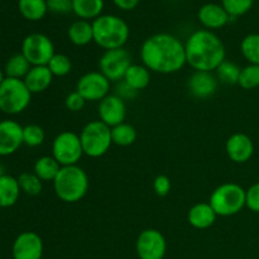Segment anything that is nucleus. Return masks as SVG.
I'll use <instances>...</instances> for the list:
<instances>
[{
    "label": "nucleus",
    "instance_id": "obj_1",
    "mask_svg": "<svg viewBox=\"0 0 259 259\" xmlns=\"http://www.w3.org/2000/svg\"><path fill=\"white\" fill-rule=\"evenodd\" d=\"M141 60L151 72H179L186 65L185 43L169 33H157L142 43Z\"/></svg>",
    "mask_w": 259,
    "mask_h": 259
},
{
    "label": "nucleus",
    "instance_id": "obj_2",
    "mask_svg": "<svg viewBox=\"0 0 259 259\" xmlns=\"http://www.w3.org/2000/svg\"><path fill=\"white\" fill-rule=\"evenodd\" d=\"M186 63L195 71L212 72L227 60L223 40L212 30L199 29L185 42Z\"/></svg>",
    "mask_w": 259,
    "mask_h": 259
},
{
    "label": "nucleus",
    "instance_id": "obj_3",
    "mask_svg": "<svg viewBox=\"0 0 259 259\" xmlns=\"http://www.w3.org/2000/svg\"><path fill=\"white\" fill-rule=\"evenodd\" d=\"M93 32L94 42L105 51L123 48L131 34L125 20L113 14H101L93 20Z\"/></svg>",
    "mask_w": 259,
    "mask_h": 259
},
{
    "label": "nucleus",
    "instance_id": "obj_4",
    "mask_svg": "<svg viewBox=\"0 0 259 259\" xmlns=\"http://www.w3.org/2000/svg\"><path fill=\"white\" fill-rule=\"evenodd\" d=\"M55 194L61 201L75 204L81 201L89 191V176L83 168L75 166L61 167L53 181Z\"/></svg>",
    "mask_w": 259,
    "mask_h": 259
},
{
    "label": "nucleus",
    "instance_id": "obj_5",
    "mask_svg": "<svg viewBox=\"0 0 259 259\" xmlns=\"http://www.w3.org/2000/svg\"><path fill=\"white\" fill-rule=\"evenodd\" d=\"M245 192L240 185L234 182H227L212 191L209 204L217 212L218 217H233L245 207Z\"/></svg>",
    "mask_w": 259,
    "mask_h": 259
},
{
    "label": "nucleus",
    "instance_id": "obj_6",
    "mask_svg": "<svg viewBox=\"0 0 259 259\" xmlns=\"http://www.w3.org/2000/svg\"><path fill=\"white\" fill-rule=\"evenodd\" d=\"M83 154L90 158H100L106 154L113 144L111 128L101 120H93L86 124L80 133Z\"/></svg>",
    "mask_w": 259,
    "mask_h": 259
},
{
    "label": "nucleus",
    "instance_id": "obj_7",
    "mask_svg": "<svg viewBox=\"0 0 259 259\" xmlns=\"http://www.w3.org/2000/svg\"><path fill=\"white\" fill-rule=\"evenodd\" d=\"M32 93L24 81L19 78L5 77L0 85V111L15 115L24 111L30 104Z\"/></svg>",
    "mask_w": 259,
    "mask_h": 259
},
{
    "label": "nucleus",
    "instance_id": "obj_8",
    "mask_svg": "<svg viewBox=\"0 0 259 259\" xmlns=\"http://www.w3.org/2000/svg\"><path fill=\"white\" fill-rule=\"evenodd\" d=\"M83 156L80 136L73 132L66 131L58 134L52 142V157L61 164L75 166Z\"/></svg>",
    "mask_w": 259,
    "mask_h": 259
},
{
    "label": "nucleus",
    "instance_id": "obj_9",
    "mask_svg": "<svg viewBox=\"0 0 259 259\" xmlns=\"http://www.w3.org/2000/svg\"><path fill=\"white\" fill-rule=\"evenodd\" d=\"M55 53L51 38L42 33H32L22 43V55L32 66H47Z\"/></svg>",
    "mask_w": 259,
    "mask_h": 259
},
{
    "label": "nucleus",
    "instance_id": "obj_10",
    "mask_svg": "<svg viewBox=\"0 0 259 259\" xmlns=\"http://www.w3.org/2000/svg\"><path fill=\"white\" fill-rule=\"evenodd\" d=\"M132 55L125 48L109 50L103 53L99 60V71L108 78L110 82H119L124 78L126 71L131 66Z\"/></svg>",
    "mask_w": 259,
    "mask_h": 259
},
{
    "label": "nucleus",
    "instance_id": "obj_11",
    "mask_svg": "<svg viewBox=\"0 0 259 259\" xmlns=\"http://www.w3.org/2000/svg\"><path fill=\"white\" fill-rule=\"evenodd\" d=\"M136 250L139 259H163L167 252L164 235L157 229H146L138 235Z\"/></svg>",
    "mask_w": 259,
    "mask_h": 259
},
{
    "label": "nucleus",
    "instance_id": "obj_12",
    "mask_svg": "<svg viewBox=\"0 0 259 259\" xmlns=\"http://www.w3.org/2000/svg\"><path fill=\"white\" fill-rule=\"evenodd\" d=\"M110 81L100 72L91 71L81 76L76 85V91L86 101H101L109 95Z\"/></svg>",
    "mask_w": 259,
    "mask_h": 259
},
{
    "label": "nucleus",
    "instance_id": "obj_13",
    "mask_svg": "<svg viewBox=\"0 0 259 259\" xmlns=\"http://www.w3.org/2000/svg\"><path fill=\"white\" fill-rule=\"evenodd\" d=\"M99 118L110 128L124 123L126 116L125 100L119 98L115 94H109L100 101L98 108Z\"/></svg>",
    "mask_w": 259,
    "mask_h": 259
},
{
    "label": "nucleus",
    "instance_id": "obj_14",
    "mask_svg": "<svg viewBox=\"0 0 259 259\" xmlns=\"http://www.w3.org/2000/svg\"><path fill=\"white\" fill-rule=\"evenodd\" d=\"M43 240L37 233L24 232L17 237L13 244L14 259H42Z\"/></svg>",
    "mask_w": 259,
    "mask_h": 259
},
{
    "label": "nucleus",
    "instance_id": "obj_15",
    "mask_svg": "<svg viewBox=\"0 0 259 259\" xmlns=\"http://www.w3.org/2000/svg\"><path fill=\"white\" fill-rule=\"evenodd\" d=\"M23 143V126L14 120L0 121V156L15 153Z\"/></svg>",
    "mask_w": 259,
    "mask_h": 259
},
{
    "label": "nucleus",
    "instance_id": "obj_16",
    "mask_svg": "<svg viewBox=\"0 0 259 259\" xmlns=\"http://www.w3.org/2000/svg\"><path fill=\"white\" fill-rule=\"evenodd\" d=\"M228 157L235 163H245L254 153V143L252 138L244 133H235L228 138L225 144Z\"/></svg>",
    "mask_w": 259,
    "mask_h": 259
},
{
    "label": "nucleus",
    "instance_id": "obj_17",
    "mask_svg": "<svg viewBox=\"0 0 259 259\" xmlns=\"http://www.w3.org/2000/svg\"><path fill=\"white\" fill-rule=\"evenodd\" d=\"M187 88L192 96L197 99H209L217 93L218 77L212 72L205 71H195L187 81Z\"/></svg>",
    "mask_w": 259,
    "mask_h": 259
},
{
    "label": "nucleus",
    "instance_id": "obj_18",
    "mask_svg": "<svg viewBox=\"0 0 259 259\" xmlns=\"http://www.w3.org/2000/svg\"><path fill=\"white\" fill-rule=\"evenodd\" d=\"M197 18L205 27V29L209 30L220 29V28L225 27L232 19L227 10L223 8V5L215 4V3H207V4L202 5L197 13Z\"/></svg>",
    "mask_w": 259,
    "mask_h": 259
},
{
    "label": "nucleus",
    "instance_id": "obj_19",
    "mask_svg": "<svg viewBox=\"0 0 259 259\" xmlns=\"http://www.w3.org/2000/svg\"><path fill=\"white\" fill-rule=\"evenodd\" d=\"M217 212L209 202H199L189 210L187 220L192 228L199 230L209 229L217 222Z\"/></svg>",
    "mask_w": 259,
    "mask_h": 259
},
{
    "label": "nucleus",
    "instance_id": "obj_20",
    "mask_svg": "<svg viewBox=\"0 0 259 259\" xmlns=\"http://www.w3.org/2000/svg\"><path fill=\"white\" fill-rule=\"evenodd\" d=\"M23 81L30 93L39 94L50 88L53 81V75L47 66H32Z\"/></svg>",
    "mask_w": 259,
    "mask_h": 259
},
{
    "label": "nucleus",
    "instance_id": "obj_21",
    "mask_svg": "<svg viewBox=\"0 0 259 259\" xmlns=\"http://www.w3.org/2000/svg\"><path fill=\"white\" fill-rule=\"evenodd\" d=\"M67 35L72 45L77 46V47L88 46L89 43L94 42L93 23L83 19L76 20L68 27Z\"/></svg>",
    "mask_w": 259,
    "mask_h": 259
},
{
    "label": "nucleus",
    "instance_id": "obj_22",
    "mask_svg": "<svg viewBox=\"0 0 259 259\" xmlns=\"http://www.w3.org/2000/svg\"><path fill=\"white\" fill-rule=\"evenodd\" d=\"M20 195V187L18 179L10 175H3L0 177V207H10L18 201Z\"/></svg>",
    "mask_w": 259,
    "mask_h": 259
},
{
    "label": "nucleus",
    "instance_id": "obj_23",
    "mask_svg": "<svg viewBox=\"0 0 259 259\" xmlns=\"http://www.w3.org/2000/svg\"><path fill=\"white\" fill-rule=\"evenodd\" d=\"M104 10V0H72V12L80 19L95 20Z\"/></svg>",
    "mask_w": 259,
    "mask_h": 259
},
{
    "label": "nucleus",
    "instance_id": "obj_24",
    "mask_svg": "<svg viewBox=\"0 0 259 259\" xmlns=\"http://www.w3.org/2000/svg\"><path fill=\"white\" fill-rule=\"evenodd\" d=\"M61 169V164L52 156H43L35 161L33 172L43 182H53Z\"/></svg>",
    "mask_w": 259,
    "mask_h": 259
},
{
    "label": "nucleus",
    "instance_id": "obj_25",
    "mask_svg": "<svg viewBox=\"0 0 259 259\" xmlns=\"http://www.w3.org/2000/svg\"><path fill=\"white\" fill-rule=\"evenodd\" d=\"M128 85H131L134 90H144L151 82V71L144 65H137L133 63L126 71L123 78Z\"/></svg>",
    "mask_w": 259,
    "mask_h": 259
},
{
    "label": "nucleus",
    "instance_id": "obj_26",
    "mask_svg": "<svg viewBox=\"0 0 259 259\" xmlns=\"http://www.w3.org/2000/svg\"><path fill=\"white\" fill-rule=\"evenodd\" d=\"M18 8L20 14L30 22L40 20L48 12L46 0H19Z\"/></svg>",
    "mask_w": 259,
    "mask_h": 259
},
{
    "label": "nucleus",
    "instance_id": "obj_27",
    "mask_svg": "<svg viewBox=\"0 0 259 259\" xmlns=\"http://www.w3.org/2000/svg\"><path fill=\"white\" fill-rule=\"evenodd\" d=\"M30 68H32V65L28 62L27 58L22 53H17V55L12 56L8 60L4 72L7 75V77L24 80V77L29 72Z\"/></svg>",
    "mask_w": 259,
    "mask_h": 259
},
{
    "label": "nucleus",
    "instance_id": "obj_28",
    "mask_svg": "<svg viewBox=\"0 0 259 259\" xmlns=\"http://www.w3.org/2000/svg\"><path fill=\"white\" fill-rule=\"evenodd\" d=\"M111 139L115 146L129 147L136 142L137 131L131 124L121 123L111 128Z\"/></svg>",
    "mask_w": 259,
    "mask_h": 259
},
{
    "label": "nucleus",
    "instance_id": "obj_29",
    "mask_svg": "<svg viewBox=\"0 0 259 259\" xmlns=\"http://www.w3.org/2000/svg\"><path fill=\"white\" fill-rule=\"evenodd\" d=\"M240 51L244 56L245 60L250 65L259 66V34L258 33H250L243 38L240 43Z\"/></svg>",
    "mask_w": 259,
    "mask_h": 259
},
{
    "label": "nucleus",
    "instance_id": "obj_30",
    "mask_svg": "<svg viewBox=\"0 0 259 259\" xmlns=\"http://www.w3.org/2000/svg\"><path fill=\"white\" fill-rule=\"evenodd\" d=\"M240 72L242 68L237 65L235 62L229 60H225L219 67L217 68V77L218 80L222 81L223 83L227 85H235L238 83L240 77Z\"/></svg>",
    "mask_w": 259,
    "mask_h": 259
},
{
    "label": "nucleus",
    "instance_id": "obj_31",
    "mask_svg": "<svg viewBox=\"0 0 259 259\" xmlns=\"http://www.w3.org/2000/svg\"><path fill=\"white\" fill-rule=\"evenodd\" d=\"M47 67L52 72L53 77H65L72 70V62H71V58L67 55L55 53V56L48 62Z\"/></svg>",
    "mask_w": 259,
    "mask_h": 259
},
{
    "label": "nucleus",
    "instance_id": "obj_32",
    "mask_svg": "<svg viewBox=\"0 0 259 259\" xmlns=\"http://www.w3.org/2000/svg\"><path fill=\"white\" fill-rule=\"evenodd\" d=\"M18 182H19L20 191L29 195V196H37L42 192L43 181H40L39 177H37L34 172L33 174H29V172L22 174L18 177Z\"/></svg>",
    "mask_w": 259,
    "mask_h": 259
},
{
    "label": "nucleus",
    "instance_id": "obj_33",
    "mask_svg": "<svg viewBox=\"0 0 259 259\" xmlns=\"http://www.w3.org/2000/svg\"><path fill=\"white\" fill-rule=\"evenodd\" d=\"M238 85L244 90H253L259 86V66L248 63L242 68Z\"/></svg>",
    "mask_w": 259,
    "mask_h": 259
},
{
    "label": "nucleus",
    "instance_id": "obj_34",
    "mask_svg": "<svg viewBox=\"0 0 259 259\" xmlns=\"http://www.w3.org/2000/svg\"><path fill=\"white\" fill-rule=\"evenodd\" d=\"M254 0H222V5L230 18H238L247 14L252 9Z\"/></svg>",
    "mask_w": 259,
    "mask_h": 259
},
{
    "label": "nucleus",
    "instance_id": "obj_35",
    "mask_svg": "<svg viewBox=\"0 0 259 259\" xmlns=\"http://www.w3.org/2000/svg\"><path fill=\"white\" fill-rule=\"evenodd\" d=\"M46 134L42 126L29 124L23 128V143L28 147H39L45 142Z\"/></svg>",
    "mask_w": 259,
    "mask_h": 259
},
{
    "label": "nucleus",
    "instance_id": "obj_36",
    "mask_svg": "<svg viewBox=\"0 0 259 259\" xmlns=\"http://www.w3.org/2000/svg\"><path fill=\"white\" fill-rule=\"evenodd\" d=\"M245 206L250 211L259 214V182L252 185L245 192Z\"/></svg>",
    "mask_w": 259,
    "mask_h": 259
},
{
    "label": "nucleus",
    "instance_id": "obj_37",
    "mask_svg": "<svg viewBox=\"0 0 259 259\" xmlns=\"http://www.w3.org/2000/svg\"><path fill=\"white\" fill-rule=\"evenodd\" d=\"M86 100L77 93V91H73V93L68 94L65 99V106L67 110L72 111V113H77L81 111L85 106Z\"/></svg>",
    "mask_w": 259,
    "mask_h": 259
},
{
    "label": "nucleus",
    "instance_id": "obj_38",
    "mask_svg": "<svg viewBox=\"0 0 259 259\" xmlns=\"http://www.w3.org/2000/svg\"><path fill=\"white\" fill-rule=\"evenodd\" d=\"M47 8L55 14H67L72 12V0H46Z\"/></svg>",
    "mask_w": 259,
    "mask_h": 259
},
{
    "label": "nucleus",
    "instance_id": "obj_39",
    "mask_svg": "<svg viewBox=\"0 0 259 259\" xmlns=\"http://www.w3.org/2000/svg\"><path fill=\"white\" fill-rule=\"evenodd\" d=\"M153 190L157 196H167L171 191V180L166 175H158L153 181Z\"/></svg>",
    "mask_w": 259,
    "mask_h": 259
},
{
    "label": "nucleus",
    "instance_id": "obj_40",
    "mask_svg": "<svg viewBox=\"0 0 259 259\" xmlns=\"http://www.w3.org/2000/svg\"><path fill=\"white\" fill-rule=\"evenodd\" d=\"M116 83H118V85H116L115 95H118L119 98H121L123 100H132V99L136 98L137 94H138V91L134 90V89L132 88L131 85H128L124 80L119 81V82Z\"/></svg>",
    "mask_w": 259,
    "mask_h": 259
},
{
    "label": "nucleus",
    "instance_id": "obj_41",
    "mask_svg": "<svg viewBox=\"0 0 259 259\" xmlns=\"http://www.w3.org/2000/svg\"><path fill=\"white\" fill-rule=\"evenodd\" d=\"M139 2H141V0H113V3L119 8V9L126 10V12H128V10H133L134 8L138 7Z\"/></svg>",
    "mask_w": 259,
    "mask_h": 259
},
{
    "label": "nucleus",
    "instance_id": "obj_42",
    "mask_svg": "<svg viewBox=\"0 0 259 259\" xmlns=\"http://www.w3.org/2000/svg\"><path fill=\"white\" fill-rule=\"evenodd\" d=\"M4 80H5L4 72H3V70H2V68H0V85H2L3 81H4Z\"/></svg>",
    "mask_w": 259,
    "mask_h": 259
},
{
    "label": "nucleus",
    "instance_id": "obj_43",
    "mask_svg": "<svg viewBox=\"0 0 259 259\" xmlns=\"http://www.w3.org/2000/svg\"><path fill=\"white\" fill-rule=\"evenodd\" d=\"M3 175H5V174H4V167H3L2 164H0V177H2Z\"/></svg>",
    "mask_w": 259,
    "mask_h": 259
},
{
    "label": "nucleus",
    "instance_id": "obj_44",
    "mask_svg": "<svg viewBox=\"0 0 259 259\" xmlns=\"http://www.w3.org/2000/svg\"><path fill=\"white\" fill-rule=\"evenodd\" d=\"M258 243H259V239H258Z\"/></svg>",
    "mask_w": 259,
    "mask_h": 259
}]
</instances>
